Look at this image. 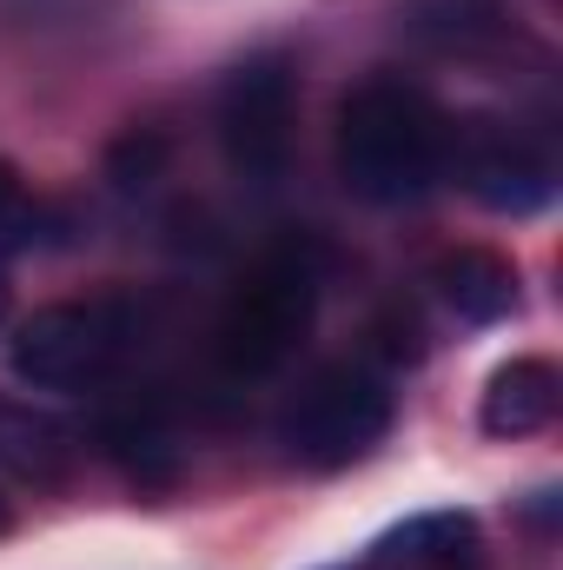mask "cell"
Instances as JSON below:
<instances>
[{
    "label": "cell",
    "instance_id": "6da1fadb",
    "mask_svg": "<svg viewBox=\"0 0 563 570\" xmlns=\"http://www.w3.org/2000/svg\"><path fill=\"white\" fill-rule=\"evenodd\" d=\"M444 153H451V120L405 73H365L338 100L332 159L345 193L365 206H418L444 179Z\"/></svg>",
    "mask_w": 563,
    "mask_h": 570
},
{
    "label": "cell",
    "instance_id": "7a4b0ae2",
    "mask_svg": "<svg viewBox=\"0 0 563 570\" xmlns=\"http://www.w3.org/2000/svg\"><path fill=\"white\" fill-rule=\"evenodd\" d=\"M318 298H325V259L312 239H273L239 285L226 292L219 318H213V372L226 385H259L279 379L298 358V345L318 325Z\"/></svg>",
    "mask_w": 563,
    "mask_h": 570
},
{
    "label": "cell",
    "instance_id": "3957f363",
    "mask_svg": "<svg viewBox=\"0 0 563 570\" xmlns=\"http://www.w3.org/2000/svg\"><path fill=\"white\" fill-rule=\"evenodd\" d=\"M140 338V312L120 292H93V298H53L40 312H27L7 332V372L27 392H53V399H80L100 392Z\"/></svg>",
    "mask_w": 563,
    "mask_h": 570
},
{
    "label": "cell",
    "instance_id": "277c9868",
    "mask_svg": "<svg viewBox=\"0 0 563 570\" xmlns=\"http://www.w3.org/2000/svg\"><path fill=\"white\" fill-rule=\"evenodd\" d=\"M392 425H398L392 379L358 358H338V365L305 372L285 392L273 438H279L285 464H298V471H345V464L372 458L392 438Z\"/></svg>",
    "mask_w": 563,
    "mask_h": 570
},
{
    "label": "cell",
    "instance_id": "5b68a950",
    "mask_svg": "<svg viewBox=\"0 0 563 570\" xmlns=\"http://www.w3.org/2000/svg\"><path fill=\"white\" fill-rule=\"evenodd\" d=\"M213 134H219L233 179L279 186L285 166H292V146H298V67H292V53H279V47L246 53L219 80Z\"/></svg>",
    "mask_w": 563,
    "mask_h": 570
},
{
    "label": "cell",
    "instance_id": "8992f818",
    "mask_svg": "<svg viewBox=\"0 0 563 570\" xmlns=\"http://www.w3.org/2000/svg\"><path fill=\"white\" fill-rule=\"evenodd\" d=\"M444 173H457V186L484 213H504V219H531V213H544L557 199V159H551V146L537 140L531 127H511V120L451 127Z\"/></svg>",
    "mask_w": 563,
    "mask_h": 570
},
{
    "label": "cell",
    "instance_id": "52a82bcc",
    "mask_svg": "<svg viewBox=\"0 0 563 570\" xmlns=\"http://www.w3.org/2000/svg\"><path fill=\"white\" fill-rule=\"evenodd\" d=\"M100 451L140 491H172L179 471H186V444H179V431L166 419V405L159 399H140V392L127 405H107L100 412Z\"/></svg>",
    "mask_w": 563,
    "mask_h": 570
},
{
    "label": "cell",
    "instance_id": "ba28073f",
    "mask_svg": "<svg viewBox=\"0 0 563 570\" xmlns=\"http://www.w3.org/2000/svg\"><path fill=\"white\" fill-rule=\"evenodd\" d=\"M352 570H484V531L471 511H418L392 524Z\"/></svg>",
    "mask_w": 563,
    "mask_h": 570
},
{
    "label": "cell",
    "instance_id": "9c48e42d",
    "mask_svg": "<svg viewBox=\"0 0 563 570\" xmlns=\"http://www.w3.org/2000/svg\"><path fill=\"white\" fill-rule=\"evenodd\" d=\"M437 298L451 305V318L464 325H504L517 305H524V279H517V259L491 253V246H451L437 266H431Z\"/></svg>",
    "mask_w": 563,
    "mask_h": 570
},
{
    "label": "cell",
    "instance_id": "30bf717a",
    "mask_svg": "<svg viewBox=\"0 0 563 570\" xmlns=\"http://www.w3.org/2000/svg\"><path fill=\"white\" fill-rule=\"evenodd\" d=\"M557 405H563V372L551 358L524 352V358L491 372V385L477 399V425H484V438H537V431L557 425Z\"/></svg>",
    "mask_w": 563,
    "mask_h": 570
},
{
    "label": "cell",
    "instance_id": "8fae6325",
    "mask_svg": "<svg viewBox=\"0 0 563 570\" xmlns=\"http://www.w3.org/2000/svg\"><path fill=\"white\" fill-rule=\"evenodd\" d=\"M67 458H73V431L60 425V419H47L40 405L0 392V478L53 484L67 471Z\"/></svg>",
    "mask_w": 563,
    "mask_h": 570
},
{
    "label": "cell",
    "instance_id": "7c38bea8",
    "mask_svg": "<svg viewBox=\"0 0 563 570\" xmlns=\"http://www.w3.org/2000/svg\"><path fill=\"white\" fill-rule=\"evenodd\" d=\"M67 239V213L53 199H40L7 159H0V266L20 259V253H40V246H60Z\"/></svg>",
    "mask_w": 563,
    "mask_h": 570
},
{
    "label": "cell",
    "instance_id": "4fadbf2b",
    "mask_svg": "<svg viewBox=\"0 0 563 570\" xmlns=\"http://www.w3.org/2000/svg\"><path fill=\"white\" fill-rule=\"evenodd\" d=\"M166 153H172V140H166L159 127H134L127 140L107 153V179H113L120 193H140V186H152V179H159Z\"/></svg>",
    "mask_w": 563,
    "mask_h": 570
},
{
    "label": "cell",
    "instance_id": "5bb4252c",
    "mask_svg": "<svg viewBox=\"0 0 563 570\" xmlns=\"http://www.w3.org/2000/svg\"><path fill=\"white\" fill-rule=\"evenodd\" d=\"M7 531H13V498L0 491V538H7Z\"/></svg>",
    "mask_w": 563,
    "mask_h": 570
},
{
    "label": "cell",
    "instance_id": "9a60e30c",
    "mask_svg": "<svg viewBox=\"0 0 563 570\" xmlns=\"http://www.w3.org/2000/svg\"><path fill=\"white\" fill-rule=\"evenodd\" d=\"M0 318H7V285H0Z\"/></svg>",
    "mask_w": 563,
    "mask_h": 570
}]
</instances>
